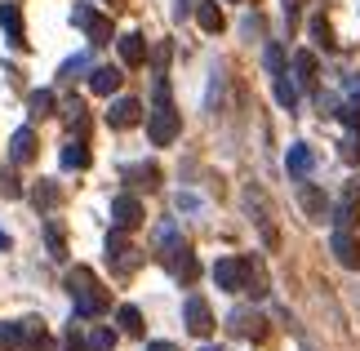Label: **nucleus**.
Returning a JSON list of instances; mask_svg holds the SVG:
<instances>
[{"label": "nucleus", "mask_w": 360, "mask_h": 351, "mask_svg": "<svg viewBox=\"0 0 360 351\" xmlns=\"http://www.w3.org/2000/svg\"><path fill=\"white\" fill-rule=\"evenodd\" d=\"M67 293H72V302H76V316H103L107 307H112V293L98 285V276H94L89 267H72V272H67Z\"/></svg>", "instance_id": "nucleus-1"}, {"label": "nucleus", "mask_w": 360, "mask_h": 351, "mask_svg": "<svg viewBox=\"0 0 360 351\" xmlns=\"http://www.w3.org/2000/svg\"><path fill=\"white\" fill-rule=\"evenodd\" d=\"M160 262L169 267V276L183 280V285H191V280L200 276V262H196V254H191V245H187L174 227L160 231Z\"/></svg>", "instance_id": "nucleus-2"}, {"label": "nucleus", "mask_w": 360, "mask_h": 351, "mask_svg": "<svg viewBox=\"0 0 360 351\" xmlns=\"http://www.w3.org/2000/svg\"><path fill=\"white\" fill-rule=\"evenodd\" d=\"M178 134H183V116H178L169 103H156V111L147 116V138H151V147H169Z\"/></svg>", "instance_id": "nucleus-3"}, {"label": "nucleus", "mask_w": 360, "mask_h": 351, "mask_svg": "<svg viewBox=\"0 0 360 351\" xmlns=\"http://www.w3.org/2000/svg\"><path fill=\"white\" fill-rule=\"evenodd\" d=\"M72 23L94 40V45H107V40H112V18L98 13V9H89V5H76L72 9Z\"/></svg>", "instance_id": "nucleus-4"}, {"label": "nucleus", "mask_w": 360, "mask_h": 351, "mask_svg": "<svg viewBox=\"0 0 360 351\" xmlns=\"http://www.w3.org/2000/svg\"><path fill=\"white\" fill-rule=\"evenodd\" d=\"M107 262H112L120 276H129L138 267V249L129 245V236H124L120 227H112V236H107Z\"/></svg>", "instance_id": "nucleus-5"}, {"label": "nucleus", "mask_w": 360, "mask_h": 351, "mask_svg": "<svg viewBox=\"0 0 360 351\" xmlns=\"http://www.w3.org/2000/svg\"><path fill=\"white\" fill-rule=\"evenodd\" d=\"M143 200H138V196H116L112 200V227H120V231H134V227H143Z\"/></svg>", "instance_id": "nucleus-6"}, {"label": "nucleus", "mask_w": 360, "mask_h": 351, "mask_svg": "<svg viewBox=\"0 0 360 351\" xmlns=\"http://www.w3.org/2000/svg\"><path fill=\"white\" fill-rule=\"evenodd\" d=\"M183 320H187V333H196V338H210L214 333V312L205 298H187L183 302Z\"/></svg>", "instance_id": "nucleus-7"}, {"label": "nucleus", "mask_w": 360, "mask_h": 351, "mask_svg": "<svg viewBox=\"0 0 360 351\" xmlns=\"http://www.w3.org/2000/svg\"><path fill=\"white\" fill-rule=\"evenodd\" d=\"M245 258H218L214 262V280H218V289H227V293H245Z\"/></svg>", "instance_id": "nucleus-8"}, {"label": "nucleus", "mask_w": 360, "mask_h": 351, "mask_svg": "<svg viewBox=\"0 0 360 351\" xmlns=\"http://www.w3.org/2000/svg\"><path fill=\"white\" fill-rule=\"evenodd\" d=\"M329 249H334V258L342 267H352V272H360V236L356 231H334V241H329Z\"/></svg>", "instance_id": "nucleus-9"}, {"label": "nucleus", "mask_w": 360, "mask_h": 351, "mask_svg": "<svg viewBox=\"0 0 360 351\" xmlns=\"http://www.w3.org/2000/svg\"><path fill=\"white\" fill-rule=\"evenodd\" d=\"M138 120H143V103H138V98H116L112 111H107V125H112V129H134Z\"/></svg>", "instance_id": "nucleus-10"}, {"label": "nucleus", "mask_w": 360, "mask_h": 351, "mask_svg": "<svg viewBox=\"0 0 360 351\" xmlns=\"http://www.w3.org/2000/svg\"><path fill=\"white\" fill-rule=\"evenodd\" d=\"M0 27H5V36H9V45H13V49H27V27H22V9L13 5V0H5V5H0Z\"/></svg>", "instance_id": "nucleus-11"}, {"label": "nucleus", "mask_w": 360, "mask_h": 351, "mask_svg": "<svg viewBox=\"0 0 360 351\" xmlns=\"http://www.w3.org/2000/svg\"><path fill=\"white\" fill-rule=\"evenodd\" d=\"M9 160L13 165H32L36 160V129L32 125H22V129L9 138Z\"/></svg>", "instance_id": "nucleus-12"}, {"label": "nucleus", "mask_w": 360, "mask_h": 351, "mask_svg": "<svg viewBox=\"0 0 360 351\" xmlns=\"http://www.w3.org/2000/svg\"><path fill=\"white\" fill-rule=\"evenodd\" d=\"M116 49H120V63H124V67H143V63H147V40L138 36V32H124V36L116 40Z\"/></svg>", "instance_id": "nucleus-13"}, {"label": "nucleus", "mask_w": 360, "mask_h": 351, "mask_svg": "<svg viewBox=\"0 0 360 351\" xmlns=\"http://www.w3.org/2000/svg\"><path fill=\"white\" fill-rule=\"evenodd\" d=\"M245 293L249 298H262V293H267V267H262V258L258 254H245Z\"/></svg>", "instance_id": "nucleus-14"}, {"label": "nucleus", "mask_w": 360, "mask_h": 351, "mask_svg": "<svg viewBox=\"0 0 360 351\" xmlns=\"http://www.w3.org/2000/svg\"><path fill=\"white\" fill-rule=\"evenodd\" d=\"M120 67H94V72H89V89L94 94H103V98H112L116 89H120Z\"/></svg>", "instance_id": "nucleus-15"}, {"label": "nucleus", "mask_w": 360, "mask_h": 351, "mask_svg": "<svg viewBox=\"0 0 360 351\" xmlns=\"http://www.w3.org/2000/svg\"><path fill=\"white\" fill-rule=\"evenodd\" d=\"M196 23H200L210 36H218V32H223V27H227V18H223V9H218V0H200V5H196Z\"/></svg>", "instance_id": "nucleus-16"}, {"label": "nucleus", "mask_w": 360, "mask_h": 351, "mask_svg": "<svg viewBox=\"0 0 360 351\" xmlns=\"http://www.w3.org/2000/svg\"><path fill=\"white\" fill-rule=\"evenodd\" d=\"M231 333H240V338H262V320L254 312H231Z\"/></svg>", "instance_id": "nucleus-17"}, {"label": "nucleus", "mask_w": 360, "mask_h": 351, "mask_svg": "<svg viewBox=\"0 0 360 351\" xmlns=\"http://www.w3.org/2000/svg\"><path fill=\"white\" fill-rule=\"evenodd\" d=\"M285 165H289V174H311V165H316V156H311V147L307 143H294L289 147V156H285Z\"/></svg>", "instance_id": "nucleus-18"}, {"label": "nucleus", "mask_w": 360, "mask_h": 351, "mask_svg": "<svg viewBox=\"0 0 360 351\" xmlns=\"http://www.w3.org/2000/svg\"><path fill=\"white\" fill-rule=\"evenodd\" d=\"M67 129H72L76 138H85L89 134V111H85V103H80V98H72V103H67Z\"/></svg>", "instance_id": "nucleus-19"}, {"label": "nucleus", "mask_w": 360, "mask_h": 351, "mask_svg": "<svg viewBox=\"0 0 360 351\" xmlns=\"http://www.w3.org/2000/svg\"><path fill=\"white\" fill-rule=\"evenodd\" d=\"M58 196H63L58 182H53V178H40L36 187H32V205L36 209H53V205H58Z\"/></svg>", "instance_id": "nucleus-20"}, {"label": "nucleus", "mask_w": 360, "mask_h": 351, "mask_svg": "<svg viewBox=\"0 0 360 351\" xmlns=\"http://www.w3.org/2000/svg\"><path fill=\"white\" fill-rule=\"evenodd\" d=\"M124 178H129L134 182V187H160V170H156V165H151V160H143V165H134V170L129 174H124Z\"/></svg>", "instance_id": "nucleus-21"}, {"label": "nucleus", "mask_w": 360, "mask_h": 351, "mask_svg": "<svg viewBox=\"0 0 360 351\" xmlns=\"http://www.w3.org/2000/svg\"><path fill=\"white\" fill-rule=\"evenodd\" d=\"M89 165V147L80 143V138H72V143L63 147V170H85Z\"/></svg>", "instance_id": "nucleus-22"}, {"label": "nucleus", "mask_w": 360, "mask_h": 351, "mask_svg": "<svg viewBox=\"0 0 360 351\" xmlns=\"http://www.w3.org/2000/svg\"><path fill=\"white\" fill-rule=\"evenodd\" d=\"M27 107H32V116H36V120H45V116H53L58 98H53V89H36L32 98H27Z\"/></svg>", "instance_id": "nucleus-23"}, {"label": "nucleus", "mask_w": 360, "mask_h": 351, "mask_svg": "<svg viewBox=\"0 0 360 351\" xmlns=\"http://www.w3.org/2000/svg\"><path fill=\"white\" fill-rule=\"evenodd\" d=\"M116 320H120V329L129 333V338H143V312H138V307H129V302H124L120 312H116Z\"/></svg>", "instance_id": "nucleus-24"}, {"label": "nucleus", "mask_w": 360, "mask_h": 351, "mask_svg": "<svg viewBox=\"0 0 360 351\" xmlns=\"http://www.w3.org/2000/svg\"><path fill=\"white\" fill-rule=\"evenodd\" d=\"M294 72H298V85H311V80H316V53L311 49L294 53Z\"/></svg>", "instance_id": "nucleus-25"}, {"label": "nucleus", "mask_w": 360, "mask_h": 351, "mask_svg": "<svg viewBox=\"0 0 360 351\" xmlns=\"http://www.w3.org/2000/svg\"><path fill=\"white\" fill-rule=\"evenodd\" d=\"M276 103H281V107H289V111L298 107V85H294V80H289L285 72L276 76Z\"/></svg>", "instance_id": "nucleus-26"}, {"label": "nucleus", "mask_w": 360, "mask_h": 351, "mask_svg": "<svg viewBox=\"0 0 360 351\" xmlns=\"http://www.w3.org/2000/svg\"><path fill=\"white\" fill-rule=\"evenodd\" d=\"M298 200H302V209H307L311 218H325V191L321 187H302Z\"/></svg>", "instance_id": "nucleus-27"}, {"label": "nucleus", "mask_w": 360, "mask_h": 351, "mask_svg": "<svg viewBox=\"0 0 360 351\" xmlns=\"http://www.w3.org/2000/svg\"><path fill=\"white\" fill-rule=\"evenodd\" d=\"M89 351H116V333L107 329V325H98L89 333Z\"/></svg>", "instance_id": "nucleus-28"}, {"label": "nucleus", "mask_w": 360, "mask_h": 351, "mask_svg": "<svg viewBox=\"0 0 360 351\" xmlns=\"http://www.w3.org/2000/svg\"><path fill=\"white\" fill-rule=\"evenodd\" d=\"M311 40H316V45H321V49H334V45H338V40H334V32H329V23H325V18H311Z\"/></svg>", "instance_id": "nucleus-29"}, {"label": "nucleus", "mask_w": 360, "mask_h": 351, "mask_svg": "<svg viewBox=\"0 0 360 351\" xmlns=\"http://www.w3.org/2000/svg\"><path fill=\"white\" fill-rule=\"evenodd\" d=\"M262 63H267V72H271V76H281V72H285V49H281V45H267Z\"/></svg>", "instance_id": "nucleus-30"}, {"label": "nucleus", "mask_w": 360, "mask_h": 351, "mask_svg": "<svg viewBox=\"0 0 360 351\" xmlns=\"http://www.w3.org/2000/svg\"><path fill=\"white\" fill-rule=\"evenodd\" d=\"M338 116H342V125H347V129H356V134H360V98H352V103H342V111H338Z\"/></svg>", "instance_id": "nucleus-31"}, {"label": "nucleus", "mask_w": 360, "mask_h": 351, "mask_svg": "<svg viewBox=\"0 0 360 351\" xmlns=\"http://www.w3.org/2000/svg\"><path fill=\"white\" fill-rule=\"evenodd\" d=\"M45 241H49V249H53V258H63V254H67V241H63V231L53 227V222L45 227Z\"/></svg>", "instance_id": "nucleus-32"}, {"label": "nucleus", "mask_w": 360, "mask_h": 351, "mask_svg": "<svg viewBox=\"0 0 360 351\" xmlns=\"http://www.w3.org/2000/svg\"><path fill=\"white\" fill-rule=\"evenodd\" d=\"M0 196H9V200H18V196H22V187L13 182V174H9V170L0 174Z\"/></svg>", "instance_id": "nucleus-33"}, {"label": "nucleus", "mask_w": 360, "mask_h": 351, "mask_svg": "<svg viewBox=\"0 0 360 351\" xmlns=\"http://www.w3.org/2000/svg\"><path fill=\"white\" fill-rule=\"evenodd\" d=\"M85 347H89V343H80L76 333H67V338H63V351H85Z\"/></svg>", "instance_id": "nucleus-34"}, {"label": "nucleus", "mask_w": 360, "mask_h": 351, "mask_svg": "<svg viewBox=\"0 0 360 351\" xmlns=\"http://www.w3.org/2000/svg\"><path fill=\"white\" fill-rule=\"evenodd\" d=\"M80 67H85V58H72V63H67V67H63V76H67V80H72V76L80 72Z\"/></svg>", "instance_id": "nucleus-35"}, {"label": "nucleus", "mask_w": 360, "mask_h": 351, "mask_svg": "<svg viewBox=\"0 0 360 351\" xmlns=\"http://www.w3.org/2000/svg\"><path fill=\"white\" fill-rule=\"evenodd\" d=\"M342 156H347V160H356V156H360V147H356V138H347V143H342Z\"/></svg>", "instance_id": "nucleus-36"}, {"label": "nucleus", "mask_w": 360, "mask_h": 351, "mask_svg": "<svg viewBox=\"0 0 360 351\" xmlns=\"http://www.w3.org/2000/svg\"><path fill=\"white\" fill-rule=\"evenodd\" d=\"M302 5H307V0H285V13H289V18H294V13H298Z\"/></svg>", "instance_id": "nucleus-37"}, {"label": "nucleus", "mask_w": 360, "mask_h": 351, "mask_svg": "<svg viewBox=\"0 0 360 351\" xmlns=\"http://www.w3.org/2000/svg\"><path fill=\"white\" fill-rule=\"evenodd\" d=\"M147 351H178L174 343H147Z\"/></svg>", "instance_id": "nucleus-38"}, {"label": "nucleus", "mask_w": 360, "mask_h": 351, "mask_svg": "<svg viewBox=\"0 0 360 351\" xmlns=\"http://www.w3.org/2000/svg\"><path fill=\"white\" fill-rule=\"evenodd\" d=\"M0 249H9V236L5 231H0Z\"/></svg>", "instance_id": "nucleus-39"}, {"label": "nucleus", "mask_w": 360, "mask_h": 351, "mask_svg": "<svg viewBox=\"0 0 360 351\" xmlns=\"http://www.w3.org/2000/svg\"><path fill=\"white\" fill-rule=\"evenodd\" d=\"M231 5H240V0H231Z\"/></svg>", "instance_id": "nucleus-40"}]
</instances>
